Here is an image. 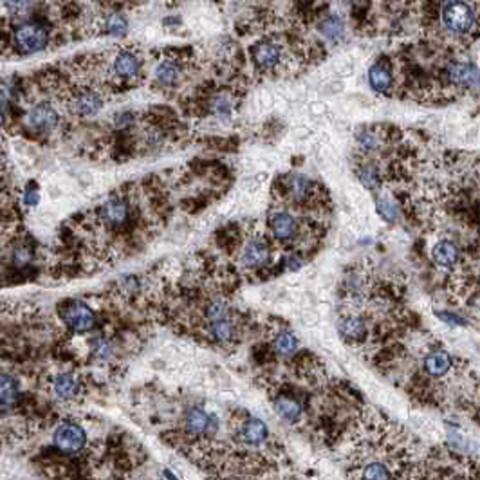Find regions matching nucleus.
I'll return each mask as SVG.
<instances>
[{
	"mask_svg": "<svg viewBox=\"0 0 480 480\" xmlns=\"http://www.w3.org/2000/svg\"><path fill=\"white\" fill-rule=\"evenodd\" d=\"M15 44L26 54L38 53L47 45V31L35 22L22 24L15 31Z\"/></svg>",
	"mask_w": 480,
	"mask_h": 480,
	"instance_id": "obj_4",
	"label": "nucleus"
},
{
	"mask_svg": "<svg viewBox=\"0 0 480 480\" xmlns=\"http://www.w3.org/2000/svg\"><path fill=\"white\" fill-rule=\"evenodd\" d=\"M377 211L389 223H399V218H401V208L390 197H381L377 201Z\"/></svg>",
	"mask_w": 480,
	"mask_h": 480,
	"instance_id": "obj_26",
	"label": "nucleus"
},
{
	"mask_svg": "<svg viewBox=\"0 0 480 480\" xmlns=\"http://www.w3.org/2000/svg\"><path fill=\"white\" fill-rule=\"evenodd\" d=\"M287 186H289V193H291V197H293V201L301 202V201H306L307 197H309L313 183H310L307 177H303V175H293V177L289 179Z\"/></svg>",
	"mask_w": 480,
	"mask_h": 480,
	"instance_id": "obj_23",
	"label": "nucleus"
},
{
	"mask_svg": "<svg viewBox=\"0 0 480 480\" xmlns=\"http://www.w3.org/2000/svg\"><path fill=\"white\" fill-rule=\"evenodd\" d=\"M280 49L275 44H260L255 47L253 58L260 69H275L280 63Z\"/></svg>",
	"mask_w": 480,
	"mask_h": 480,
	"instance_id": "obj_14",
	"label": "nucleus"
},
{
	"mask_svg": "<svg viewBox=\"0 0 480 480\" xmlns=\"http://www.w3.org/2000/svg\"><path fill=\"white\" fill-rule=\"evenodd\" d=\"M269 260V248L264 240L253 239L246 244L242 251V262L248 267H260Z\"/></svg>",
	"mask_w": 480,
	"mask_h": 480,
	"instance_id": "obj_11",
	"label": "nucleus"
},
{
	"mask_svg": "<svg viewBox=\"0 0 480 480\" xmlns=\"http://www.w3.org/2000/svg\"><path fill=\"white\" fill-rule=\"evenodd\" d=\"M101 107H103V100L100 98V94L92 91L82 92L75 100V112L80 116H94L96 112H100Z\"/></svg>",
	"mask_w": 480,
	"mask_h": 480,
	"instance_id": "obj_16",
	"label": "nucleus"
},
{
	"mask_svg": "<svg viewBox=\"0 0 480 480\" xmlns=\"http://www.w3.org/2000/svg\"><path fill=\"white\" fill-rule=\"evenodd\" d=\"M320 29H322L323 35L331 40H340L343 36V33H345V26H343V22L338 17L325 18L322 26H320Z\"/></svg>",
	"mask_w": 480,
	"mask_h": 480,
	"instance_id": "obj_27",
	"label": "nucleus"
},
{
	"mask_svg": "<svg viewBox=\"0 0 480 480\" xmlns=\"http://www.w3.org/2000/svg\"><path fill=\"white\" fill-rule=\"evenodd\" d=\"M130 217V206L123 197H110L109 201L100 208L101 223L109 227H121L128 223Z\"/></svg>",
	"mask_w": 480,
	"mask_h": 480,
	"instance_id": "obj_6",
	"label": "nucleus"
},
{
	"mask_svg": "<svg viewBox=\"0 0 480 480\" xmlns=\"http://www.w3.org/2000/svg\"><path fill=\"white\" fill-rule=\"evenodd\" d=\"M4 121H6V116H4V110L0 109V127L4 125Z\"/></svg>",
	"mask_w": 480,
	"mask_h": 480,
	"instance_id": "obj_36",
	"label": "nucleus"
},
{
	"mask_svg": "<svg viewBox=\"0 0 480 480\" xmlns=\"http://www.w3.org/2000/svg\"><path fill=\"white\" fill-rule=\"evenodd\" d=\"M275 410L282 419L293 424L298 423L301 419V414H303L300 403L293 398H285V396L275 399Z\"/></svg>",
	"mask_w": 480,
	"mask_h": 480,
	"instance_id": "obj_19",
	"label": "nucleus"
},
{
	"mask_svg": "<svg viewBox=\"0 0 480 480\" xmlns=\"http://www.w3.org/2000/svg\"><path fill=\"white\" fill-rule=\"evenodd\" d=\"M6 8L11 15L24 17L31 9V0H6Z\"/></svg>",
	"mask_w": 480,
	"mask_h": 480,
	"instance_id": "obj_31",
	"label": "nucleus"
},
{
	"mask_svg": "<svg viewBox=\"0 0 480 480\" xmlns=\"http://www.w3.org/2000/svg\"><path fill=\"white\" fill-rule=\"evenodd\" d=\"M359 179H361L363 186H367L368 190H374V188L380 186V174L372 165H365L361 170L358 172Z\"/></svg>",
	"mask_w": 480,
	"mask_h": 480,
	"instance_id": "obj_30",
	"label": "nucleus"
},
{
	"mask_svg": "<svg viewBox=\"0 0 480 480\" xmlns=\"http://www.w3.org/2000/svg\"><path fill=\"white\" fill-rule=\"evenodd\" d=\"M60 316L67 327L73 332H78V334L89 332L96 323V316H94L92 309L83 301H69V303H66L61 307Z\"/></svg>",
	"mask_w": 480,
	"mask_h": 480,
	"instance_id": "obj_2",
	"label": "nucleus"
},
{
	"mask_svg": "<svg viewBox=\"0 0 480 480\" xmlns=\"http://www.w3.org/2000/svg\"><path fill=\"white\" fill-rule=\"evenodd\" d=\"M368 83L375 92H389L392 87V75L383 66H372L368 70Z\"/></svg>",
	"mask_w": 480,
	"mask_h": 480,
	"instance_id": "obj_21",
	"label": "nucleus"
},
{
	"mask_svg": "<svg viewBox=\"0 0 480 480\" xmlns=\"http://www.w3.org/2000/svg\"><path fill=\"white\" fill-rule=\"evenodd\" d=\"M114 70H116V75H118L119 78L130 80L140 75L141 63L140 60L135 58V54L123 51V53H119L118 57H116V60H114Z\"/></svg>",
	"mask_w": 480,
	"mask_h": 480,
	"instance_id": "obj_12",
	"label": "nucleus"
},
{
	"mask_svg": "<svg viewBox=\"0 0 480 480\" xmlns=\"http://www.w3.org/2000/svg\"><path fill=\"white\" fill-rule=\"evenodd\" d=\"M442 22L457 35H466L475 26V11L464 0H448L442 9Z\"/></svg>",
	"mask_w": 480,
	"mask_h": 480,
	"instance_id": "obj_1",
	"label": "nucleus"
},
{
	"mask_svg": "<svg viewBox=\"0 0 480 480\" xmlns=\"http://www.w3.org/2000/svg\"><path fill=\"white\" fill-rule=\"evenodd\" d=\"M27 127L33 132H40V134H47V132L54 130L58 127V112L47 103H40V105L33 107L27 114Z\"/></svg>",
	"mask_w": 480,
	"mask_h": 480,
	"instance_id": "obj_7",
	"label": "nucleus"
},
{
	"mask_svg": "<svg viewBox=\"0 0 480 480\" xmlns=\"http://www.w3.org/2000/svg\"><path fill=\"white\" fill-rule=\"evenodd\" d=\"M451 368V358L446 352H432L424 358V370L432 377H442Z\"/></svg>",
	"mask_w": 480,
	"mask_h": 480,
	"instance_id": "obj_17",
	"label": "nucleus"
},
{
	"mask_svg": "<svg viewBox=\"0 0 480 480\" xmlns=\"http://www.w3.org/2000/svg\"><path fill=\"white\" fill-rule=\"evenodd\" d=\"M51 396H54L57 401L69 403L75 401L82 392V381L75 372H60L51 380Z\"/></svg>",
	"mask_w": 480,
	"mask_h": 480,
	"instance_id": "obj_5",
	"label": "nucleus"
},
{
	"mask_svg": "<svg viewBox=\"0 0 480 480\" xmlns=\"http://www.w3.org/2000/svg\"><path fill=\"white\" fill-rule=\"evenodd\" d=\"M53 442L57 450L61 453L73 455L83 450V446L87 442V433L80 424L76 423H63L54 430Z\"/></svg>",
	"mask_w": 480,
	"mask_h": 480,
	"instance_id": "obj_3",
	"label": "nucleus"
},
{
	"mask_svg": "<svg viewBox=\"0 0 480 480\" xmlns=\"http://www.w3.org/2000/svg\"><path fill=\"white\" fill-rule=\"evenodd\" d=\"M210 334L211 338H215L220 343H227V341H232L237 336V329L230 318L215 320V322L210 323Z\"/></svg>",
	"mask_w": 480,
	"mask_h": 480,
	"instance_id": "obj_22",
	"label": "nucleus"
},
{
	"mask_svg": "<svg viewBox=\"0 0 480 480\" xmlns=\"http://www.w3.org/2000/svg\"><path fill=\"white\" fill-rule=\"evenodd\" d=\"M433 262L442 267H453L458 260V249L450 240H441L432 251Z\"/></svg>",
	"mask_w": 480,
	"mask_h": 480,
	"instance_id": "obj_15",
	"label": "nucleus"
},
{
	"mask_svg": "<svg viewBox=\"0 0 480 480\" xmlns=\"http://www.w3.org/2000/svg\"><path fill=\"white\" fill-rule=\"evenodd\" d=\"M213 110L218 114V116H227V114L232 112V103H230L226 98L220 96L213 101Z\"/></svg>",
	"mask_w": 480,
	"mask_h": 480,
	"instance_id": "obj_32",
	"label": "nucleus"
},
{
	"mask_svg": "<svg viewBox=\"0 0 480 480\" xmlns=\"http://www.w3.org/2000/svg\"><path fill=\"white\" fill-rule=\"evenodd\" d=\"M240 435L244 437V441L251 446L262 444L267 439V426L264 421L257 419V417H251V419L246 421L242 424V430H240Z\"/></svg>",
	"mask_w": 480,
	"mask_h": 480,
	"instance_id": "obj_13",
	"label": "nucleus"
},
{
	"mask_svg": "<svg viewBox=\"0 0 480 480\" xmlns=\"http://www.w3.org/2000/svg\"><path fill=\"white\" fill-rule=\"evenodd\" d=\"M271 232L278 240H291L297 237V218L287 211H278L271 217Z\"/></svg>",
	"mask_w": 480,
	"mask_h": 480,
	"instance_id": "obj_10",
	"label": "nucleus"
},
{
	"mask_svg": "<svg viewBox=\"0 0 480 480\" xmlns=\"http://www.w3.org/2000/svg\"><path fill=\"white\" fill-rule=\"evenodd\" d=\"M127 29H128L127 18L119 13L110 15L109 20H107V33H109V35L123 36L125 33H127Z\"/></svg>",
	"mask_w": 480,
	"mask_h": 480,
	"instance_id": "obj_29",
	"label": "nucleus"
},
{
	"mask_svg": "<svg viewBox=\"0 0 480 480\" xmlns=\"http://www.w3.org/2000/svg\"><path fill=\"white\" fill-rule=\"evenodd\" d=\"M26 206H36L38 204V193L36 192H27L26 199H24Z\"/></svg>",
	"mask_w": 480,
	"mask_h": 480,
	"instance_id": "obj_34",
	"label": "nucleus"
},
{
	"mask_svg": "<svg viewBox=\"0 0 480 480\" xmlns=\"http://www.w3.org/2000/svg\"><path fill=\"white\" fill-rule=\"evenodd\" d=\"M361 477L363 479H392L393 475L383 463L374 460V463H368L367 466L363 467Z\"/></svg>",
	"mask_w": 480,
	"mask_h": 480,
	"instance_id": "obj_28",
	"label": "nucleus"
},
{
	"mask_svg": "<svg viewBox=\"0 0 480 480\" xmlns=\"http://www.w3.org/2000/svg\"><path fill=\"white\" fill-rule=\"evenodd\" d=\"M437 316L441 320H444L446 323H450V325H466V322H464L463 318H458L457 315H450V313H437Z\"/></svg>",
	"mask_w": 480,
	"mask_h": 480,
	"instance_id": "obj_33",
	"label": "nucleus"
},
{
	"mask_svg": "<svg viewBox=\"0 0 480 480\" xmlns=\"http://www.w3.org/2000/svg\"><path fill=\"white\" fill-rule=\"evenodd\" d=\"M448 76L458 87H477L479 83V70L473 63H463V61L451 63L448 67Z\"/></svg>",
	"mask_w": 480,
	"mask_h": 480,
	"instance_id": "obj_9",
	"label": "nucleus"
},
{
	"mask_svg": "<svg viewBox=\"0 0 480 480\" xmlns=\"http://www.w3.org/2000/svg\"><path fill=\"white\" fill-rule=\"evenodd\" d=\"M179 76L181 70L179 67L175 66L174 61H163V63H159L158 69H156V78H158V82L161 83V85H165V87L175 85V83L179 82Z\"/></svg>",
	"mask_w": 480,
	"mask_h": 480,
	"instance_id": "obj_24",
	"label": "nucleus"
},
{
	"mask_svg": "<svg viewBox=\"0 0 480 480\" xmlns=\"http://www.w3.org/2000/svg\"><path fill=\"white\" fill-rule=\"evenodd\" d=\"M211 424L210 415H206L201 408H193L186 415V432L190 435H204L210 432Z\"/></svg>",
	"mask_w": 480,
	"mask_h": 480,
	"instance_id": "obj_18",
	"label": "nucleus"
},
{
	"mask_svg": "<svg viewBox=\"0 0 480 480\" xmlns=\"http://www.w3.org/2000/svg\"><path fill=\"white\" fill-rule=\"evenodd\" d=\"M20 381L9 372L0 370V412L13 410L20 401Z\"/></svg>",
	"mask_w": 480,
	"mask_h": 480,
	"instance_id": "obj_8",
	"label": "nucleus"
},
{
	"mask_svg": "<svg viewBox=\"0 0 480 480\" xmlns=\"http://www.w3.org/2000/svg\"><path fill=\"white\" fill-rule=\"evenodd\" d=\"M6 165H8V161H6V150H4V147L0 144V172L4 170Z\"/></svg>",
	"mask_w": 480,
	"mask_h": 480,
	"instance_id": "obj_35",
	"label": "nucleus"
},
{
	"mask_svg": "<svg viewBox=\"0 0 480 480\" xmlns=\"http://www.w3.org/2000/svg\"><path fill=\"white\" fill-rule=\"evenodd\" d=\"M340 334L345 340H363L367 336V325L358 316H349L340 323Z\"/></svg>",
	"mask_w": 480,
	"mask_h": 480,
	"instance_id": "obj_20",
	"label": "nucleus"
},
{
	"mask_svg": "<svg viewBox=\"0 0 480 480\" xmlns=\"http://www.w3.org/2000/svg\"><path fill=\"white\" fill-rule=\"evenodd\" d=\"M273 345H275L276 352L280 354H294L298 349V341L294 334H291L289 331H280L273 338Z\"/></svg>",
	"mask_w": 480,
	"mask_h": 480,
	"instance_id": "obj_25",
	"label": "nucleus"
}]
</instances>
